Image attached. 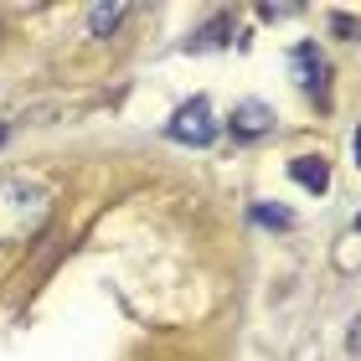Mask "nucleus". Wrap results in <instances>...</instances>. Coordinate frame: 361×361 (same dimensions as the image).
<instances>
[{
	"label": "nucleus",
	"mask_w": 361,
	"mask_h": 361,
	"mask_svg": "<svg viewBox=\"0 0 361 361\" xmlns=\"http://www.w3.org/2000/svg\"><path fill=\"white\" fill-rule=\"evenodd\" d=\"M52 217V191L31 176L0 180V243H31Z\"/></svg>",
	"instance_id": "1"
},
{
	"label": "nucleus",
	"mask_w": 361,
	"mask_h": 361,
	"mask_svg": "<svg viewBox=\"0 0 361 361\" xmlns=\"http://www.w3.org/2000/svg\"><path fill=\"white\" fill-rule=\"evenodd\" d=\"M166 135H171V140H180V145H212V140H217V119H212V104H207V98H191V104H180Z\"/></svg>",
	"instance_id": "2"
},
{
	"label": "nucleus",
	"mask_w": 361,
	"mask_h": 361,
	"mask_svg": "<svg viewBox=\"0 0 361 361\" xmlns=\"http://www.w3.org/2000/svg\"><path fill=\"white\" fill-rule=\"evenodd\" d=\"M227 129H233V140H264L274 129V114H269V104H243Z\"/></svg>",
	"instance_id": "3"
},
{
	"label": "nucleus",
	"mask_w": 361,
	"mask_h": 361,
	"mask_svg": "<svg viewBox=\"0 0 361 361\" xmlns=\"http://www.w3.org/2000/svg\"><path fill=\"white\" fill-rule=\"evenodd\" d=\"M289 176L300 180L305 191H315V196L331 191V166H325V155H294L289 160Z\"/></svg>",
	"instance_id": "4"
},
{
	"label": "nucleus",
	"mask_w": 361,
	"mask_h": 361,
	"mask_svg": "<svg viewBox=\"0 0 361 361\" xmlns=\"http://www.w3.org/2000/svg\"><path fill=\"white\" fill-rule=\"evenodd\" d=\"M294 73H300V88H310V93L325 98V62H320V52L310 42L294 47Z\"/></svg>",
	"instance_id": "5"
},
{
	"label": "nucleus",
	"mask_w": 361,
	"mask_h": 361,
	"mask_svg": "<svg viewBox=\"0 0 361 361\" xmlns=\"http://www.w3.org/2000/svg\"><path fill=\"white\" fill-rule=\"evenodd\" d=\"M124 16H129V6H93V11H88V37H98V42L114 37Z\"/></svg>",
	"instance_id": "6"
},
{
	"label": "nucleus",
	"mask_w": 361,
	"mask_h": 361,
	"mask_svg": "<svg viewBox=\"0 0 361 361\" xmlns=\"http://www.w3.org/2000/svg\"><path fill=\"white\" fill-rule=\"evenodd\" d=\"M227 31H233V16H212V21H207V26L186 42V52H207V47H222V42H227Z\"/></svg>",
	"instance_id": "7"
},
{
	"label": "nucleus",
	"mask_w": 361,
	"mask_h": 361,
	"mask_svg": "<svg viewBox=\"0 0 361 361\" xmlns=\"http://www.w3.org/2000/svg\"><path fill=\"white\" fill-rule=\"evenodd\" d=\"M253 217H258V222H274V227H289V222H294L289 212H269V207H253Z\"/></svg>",
	"instance_id": "8"
},
{
	"label": "nucleus",
	"mask_w": 361,
	"mask_h": 361,
	"mask_svg": "<svg viewBox=\"0 0 361 361\" xmlns=\"http://www.w3.org/2000/svg\"><path fill=\"white\" fill-rule=\"evenodd\" d=\"M258 16H264V21H284V16H294V6H264Z\"/></svg>",
	"instance_id": "9"
},
{
	"label": "nucleus",
	"mask_w": 361,
	"mask_h": 361,
	"mask_svg": "<svg viewBox=\"0 0 361 361\" xmlns=\"http://www.w3.org/2000/svg\"><path fill=\"white\" fill-rule=\"evenodd\" d=\"M351 351H361V320L351 325Z\"/></svg>",
	"instance_id": "10"
},
{
	"label": "nucleus",
	"mask_w": 361,
	"mask_h": 361,
	"mask_svg": "<svg viewBox=\"0 0 361 361\" xmlns=\"http://www.w3.org/2000/svg\"><path fill=\"white\" fill-rule=\"evenodd\" d=\"M356 166H361V129H356Z\"/></svg>",
	"instance_id": "11"
},
{
	"label": "nucleus",
	"mask_w": 361,
	"mask_h": 361,
	"mask_svg": "<svg viewBox=\"0 0 361 361\" xmlns=\"http://www.w3.org/2000/svg\"><path fill=\"white\" fill-rule=\"evenodd\" d=\"M6 135H11V129H6V124H0V145H6Z\"/></svg>",
	"instance_id": "12"
}]
</instances>
